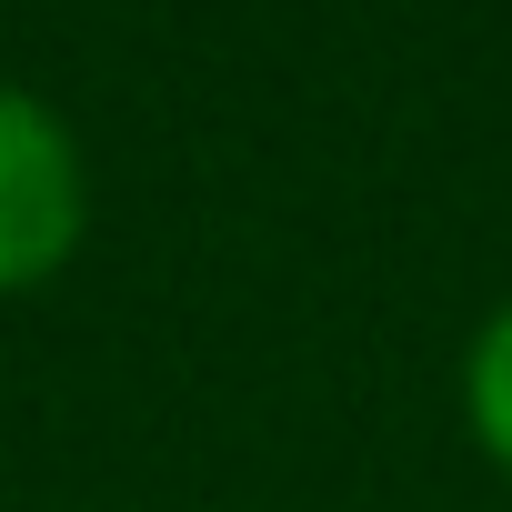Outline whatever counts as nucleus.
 Masks as SVG:
<instances>
[{
	"mask_svg": "<svg viewBox=\"0 0 512 512\" xmlns=\"http://www.w3.org/2000/svg\"><path fill=\"white\" fill-rule=\"evenodd\" d=\"M462 422H472L482 462L512 472V302H502V312L472 332V352H462Z\"/></svg>",
	"mask_w": 512,
	"mask_h": 512,
	"instance_id": "nucleus-2",
	"label": "nucleus"
},
{
	"mask_svg": "<svg viewBox=\"0 0 512 512\" xmlns=\"http://www.w3.org/2000/svg\"><path fill=\"white\" fill-rule=\"evenodd\" d=\"M91 231V171H81V141L71 121L0 81V292H41Z\"/></svg>",
	"mask_w": 512,
	"mask_h": 512,
	"instance_id": "nucleus-1",
	"label": "nucleus"
}]
</instances>
